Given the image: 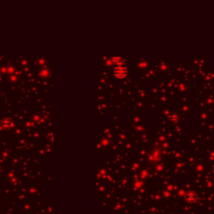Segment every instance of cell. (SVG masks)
I'll list each match as a JSON object with an SVG mask.
<instances>
[{
  "label": "cell",
  "instance_id": "1",
  "mask_svg": "<svg viewBox=\"0 0 214 214\" xmlns=\"http://www.w3.org/2000/svg\"><path fill=\"white\" fill-rule=\"evenodd\" d=\"M114 75L117 78H124L127 75V68L124 64L123 61L117 60L114 68Z\"/></svg>",
  "mask_w": 214,
  "mask_h": 214
},
{
  "label": "cell",
  "instance_id": "3",
  "mask_svg": "<svg viewBox=\"0 0 214 214\" xmlns=\"http://www.w3.org/2000/svg\"><path fill=\"white\" fill-rule=\"evenodd\" d=\"M213 173H214V165H213Z\"/></svg>",
  "mask_w": 214,
  "mask_h": 214
},
{
  "label": "cell",
  "instance_id": "2",
  "mask_svg": "<svg viewBox=\"0 0 214 214\" xmlns=\"http://www.w3.org/2000/svg\"><path fill=\"white\" fill-rule=\"evenodd\" d=\"M185 197H186V200L187 202L188 203H194L197 199V193L193 191H189L187 193H186L185 195Z\"/></svg>",
  "mask_w": 214,
  "mask_h": 214
}]
</instances>
